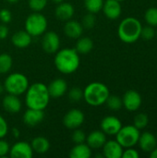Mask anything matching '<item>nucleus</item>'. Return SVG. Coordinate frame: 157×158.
Returning <instances> with one entry per match:
<instances>
[{
	"mask_svg": "<svg viewBox=\"0 0 157 158\" xmlns=\"http://www.w3.org/2000/svg\"><path fill=\"white\" fill-rule=\"evenodd\" d=\"M50 98L47 86L42 82L29 85L25 93V104L28 108L44 110L49 104Z\"/></svg>",
	"mask_w": 157,
	"mask_h": 158,
	"instance_id": "1",
	"label": "nucleus"
},
{
	"mask_svg": "<svg viewBox=\"0 0 157 158\" xmlns=\"http://www.w3.org/2000/svg\"><path fill=\"white\" fill-rule=\"evenodd\" d=\"M55 66L63 74H71L80 67V55L75 48H63L55 56Z\"/></svg>",
	"mask_w": 157,
	"mask_h": 158,
	"instance_id": "2",
	"label": "nucleus"
},
{
	"mask_svg": "<svg viewBox=\"0 0 157 158\" xmlns=\"http://www.w3.org/2000/svg\"><path fill=\"white\" fill-rule=\"evenodd\" d=\"M142 23L139 19L133 17L124 19L118 29L119 39L126 44H133L141 38Z\"/></svg>",
	"mask_w": 157,
	"mask_h": 158,
	"instance_id": "3",
	"label": "nucleus"
},
{
	"mask_svg": "<svg viewBox=\"0 0 157 158\" xmlns=\"http://www.w3.org/2000/svg\"><path fill=\"white\" fill-rule=\"evenodd\" d=\"M109 94L107 86L98 81L89 83L83 90V99L92 106H99L105 104Z\"/></svg>",
	"mask_w": 157,
	"mask_h": 158,
	"instance_id": "4",
	"label": "nucleus"
},
{
	"mask_svg": "<svg viewBox=\"0 0 157 158\" xmlns=\"http://www.w3.org/2000/svg\"><path fill=\"white\" fill-rule=\"evenodd\" d=\"M28 78L19 72H15L9 74L4 81V89L7 94L21 95L26 93L29 87Z\"/></svg>",
	"mask_w": 157,
	"mask_h": 158,
	"instance_id": "5",
	"label": "nucleus"
},
{
	"mask_svg": "<svg viewBox=\"0 0 157 158\" xmlns=\"http://www.w3.org/2000/svg\"><path fill=\"white\" fill-rule=\"evenodd\" d=\"M47 19L40 12H32L25 20V31L31 36L43 35L47 29Z\"/></svg>",
	"mask_w": 157,
	"mask_h": 158,
	"instance_id": "6",
	"label": "nucleus"
},
{
	"mask_svg": "<svg viewBox=\"0 0 157 158\" xmlns=\"http://www.w3.org/2000/svg\"><path fill=\"white\" fill-rule=\"evenodd\" d=\"M140 134V130L134 125L122 126L119 131L116 134V140L123 148H130L138 143Z\"/></svg>",
	"mask_w": 157,
	"mask_h": 158,
	"instance_id": "7",
	"label": "nucleus"
},
{
	"mask_svg": "<svg viewBox=\"0 0 157 158\" xmlns=\"http://www.w3.org/2000/svg\"><path fill=\"white\" fill-rule=\"evenodd\" d=\"M85 117L81 110L73 108L66 113L63 118V124L69 130H75L80 128L84 122Z\"/></svg>",
	"mask_w": 157,
	"mask_h": 158,
	"instance_id": "8",
	"label": "nucleus"
},
{
	"mask_svg": "<svg viewBox=\"0 0 157 158\" xmlns=\"http://www.w3.org/2000/svg\"><path fill=\"white\" fill-rule=\"evenodd\" d=\"M43 50L47 54H55L59 50L60 38L56 31H47L43 34L42 38Z\"/></svg>",
	"mask_w": 157,
	"mask_h": 158,
	"instance_id": "9",
	"label": "nucleus"
},
{
	"mask_svg": "<svg viewBox=\"0 0 157 158\" xmlns=\"http://www.w3.org/2000/svg\"><path fill=\"white\" fill-rule=\"evenodd\" d=\"M123 106L129 111H136L142 106V96L135 90L127 91L122 97Z\"/></svg>",
	"mask_w": 157,
	"mask_h": 158,
	"instance_id": "10",
	"label": "nucleus"
},
{
	"mask_svg": "<svg viewBox=\"0 0 157 158\" xmlns=\"http://www.w3.org/2000/svg\"><path fill=\"white\" fill-rule=\"evenodd\" d=\"M9 156L12 158H31L33 156V150L31 143L18 142L10 147Z\"/></svg>",
	"mask_w": 157,
	"mask_h": 158,
	"instance_id": "11",
	"label": "nucleus"
},
{
	"mask_svg": "<svg viewBox=\"0 0 157 158\" xmlns=\"http://www.w3.org/2000/svg\"><path fill=\"white\" fill-rule=\"evenodd\" d=\"M101 131L106 135H116L122 127V123L117 117L107 116L101 121Z\"/></svg>",
	"mask_w": 157,
	"mask_h": 158,
	"instance_id": "12",
	"label": "nucleus"
},
{
	"mask_svg": "<svg viewBox=\"0 0 157 158\" xmlns=\"http://www.w3.org/2000/svg\"><path fill=\"white\" fill-rule=\"evenodd\" d=\"M105 16L109 19H117L120 17L122 7L120 2L117 0H105L102 8Z\"/></svg>",
	"mask_w": 157,
	"mask_h": 158,
	"instance_id": "13",
	"label": "nucleus"
},
{
	"mask_svg": "<svg viewBox=\"0 0 157 158\" xmlns=\"http://www.w3.org/2000/svg\"><path fill=\"white\" fill-rule=\"evenodd\" d=\"M44 118L43 110L28 108L23 115V122L29 127H34L40 124Z\"/></svg>",
	"mask_w": 157,
	"mask_h": 158,
	"instance_id": "14",
	"label": "nucleus"
},
{
	"mask_svg": "<svg viewBox=\"0 0 157 158\" xmlns=\"http://www.w3.org/2000/svg\"><path fill=\"white\" fill-rule=\"evenodd\" d=\"M102 148L103 155L105 158H121L124 151L117 140L106 141Z\"/></svg>",
	"mask_w": 157,
	"mask_h": 158,
	"instance_id": "15",
	"label": "nucleus"
},
{
	"mask_svg": "<svg viewBox=\"0 0 157 158\" xmlns=\"http://www.w3.org/2000/svg\"><path fill=\"white\" fill-rule=\"evenodd\" d=\"M50 97L59 98L62 97L68 91V83L64 79H56L52 81L47 86Z\"/></svg>",
	"mask_w": 157,
	"mask_h": 158,
	"instance_id": "16",
	"label": "nucleus"
},
{
	"mask_svg": "<svg viewBox=\"0 0 157 158\" xmlns=\"http://www.w3.org/2000/svg\"><path fill=\"white\" fill-rule=\"evenodd\" d=\"M2 105H3V108L10 114L19 113L21 110V106H22L21 101L19 98V96L10 94H7L3 98Z\"/></svg>",
	"mask_w": 157,
	"mask_h": 158,
	"instance_id": "17",
	"label": "nucleus"
},
{
	"mask_svg": "<svg viewBox=\"0 0 157 158\" xmlns=\"http://www.w3.org/2000/svg\"><path fill=\"white\" fill-rule=\"evenodd\" d=\"M74 12L75 10L73 6L70 3L63 1L57 4V6L56 7L55 10V15L57 19L67 21L72 19V17L74 16Z\"/></svg>",
	"mask_w": 157,
	"mask_h": 158,
	"instance_id": "18",
	"label": "nucleus"
},
{
	"mask_svg": "<svg viewBox=\"0 0 157 158\" xmlns=\"http://www.w3.org/2000/svg\"><path fill=\"white\" fill-rule=\"evenodd\" d=\"M85 142L91 149H100L106 142V134L102 131H93L86 136Z\"/></svg>",
	"mask_w": 157,
	"mask_h": 158,
	"instance_id": "19",
	"label": "nucleus"
},
{
	"mask_svg": "<svg viewBox=\"0 0 157 158\" xmlns=\"http://www.w3.org/2000/svg\"><path fill=\"white\" fill-rule=\"evenodd\" d=\"M140 148L146 153L152 152L157 146L156 136H155L153 133L149 131H145L142 134H140V138L138 141Z\"/></svg>",
	"mask_w": 157,
	"mask_h": 158,
	"instance_id": "20",
	"label": "nucleus"
},
{
	"mask_svg": "<svg viewBox=\"0 0 157 158\" xmlns=\"http://www.w3.org/2000/svg\"><path fill=\"white\" fill-rule=\"evenodd\" d=\"M82 31L83 27L81 22L74 19H69L66 21V24L64 26V32L68 37L71 39H78L82 35Z\"/></svg>",
	"mask_w": 157,
	"mask_h": 158,
	"instance_id": "21",
	"label": "nucleus"
},
{
	"mask_svg": "<svg viewBox=\"0 0 157 158\" xmlns=\"http://www.w3.org/2000/svg\"><path fill=\"white\" fill-rule=\"evenodd\" d=\"M31 36L24 30L15 32L11 37L12 44L19 49L27 48L31 44Z\"/></svg>",
	"mask_w": 157,
	"mask_h": 158,
	"instance_id": "22",
	"label": "nucleus"
},
{
	"mask_svg": "<svg viewBox=\"0 0 157 158\" xmlns=\"http://www.w3.org/2000/svg\"><path fill=\"white\" fill-rule=\"evenodd\" d=\"M91 156L92 149L87 143H84L75 144L69 152L70 158H90Z\"/></svg>",
	"mask_w": 157,
	"mask_h": 158,
	"instance_id": "23",
	"label": "nucleus"
},
{
	"mask_svg": "<svg viewBox=\"0 0 157 158\" xmlns=\"http://www.w3.org/2000/svg\"><path fill=\"white\" fill-rule=\"evenodd\" d=\"M31 145L33 150V153H36L39 155H43L47 153L50 148L49 141L43 136H37L33 138L31 143Z\"/></svg>",
	"mask_w": 157,
	"mask_h": 158,
	"instance_id": "24",
	"label": "nucleus"
},
{
	"mask_svg": "<svg viewBox=\"0 0 157 158\" xmlns=\"http://www.w3.org/2000/svg\"><path fill=\"white\" fill-rule=\"evenodd\" d=\"M93 48V42L89 37H80L76 43L75 50L79 55H86L90 53Z\"/></svg>",
	"mask_w": 157,
	"mask_h": 158,
	"instance_id": "25",
	"label": "nucleus"
},
{
	"mask_svg": "<svg viewBox=\"0 0 157 158\" xmlns=\"http://www.w3.org/2000/svg\"><path fill=\"white\" fill-rule=\"evenodd\" d=\"M13 65L12 57L6 54H0V74H6L10 71Z\"/></svg>",
	"mask_w": 157,
	"mask_h": 158,
	"instance_id": "26",
	"label": "nucleus"
},
{
	"mask_svg": "<svg viewBox=\"0 0 157 158\" xmlns=\"http://www.w3.org/2000/svg\"><path fill=\"white\" fill-rule=\"evenodd\" d=\"M104 0H84V6L90 13L96 14L103 8Z\"/></svg>",
	"mask_w": 157,
	"mask_h": 158,
	"instance_id": "27",
	"label": "nucleus"
},
{
	"mask_svg": "<svg viewBox=\"0 0 157 158\" xmlns=\"http://www.w3.org/2000/svg\"><path fill=\"white\" fill-rule=\"evenodd\" d=\"M105 104L107 106V107L110 110L113 111H118L119 109L122 108L123 106V103H122V98L118 96V95H110L107 97Z\"/></svg>",
	"mask_w": 157,
	"mask_h": 158,
	"instance_id": "28",
	"label": "nucleus"
},
{
	"mask_svg": "<svg viewBox=\"0 0 157 158\" xmlns=\"http://www.w3.org/2000/svg\"><path fill=\"white\" fill-rule=\"evenodd\" d=\"M145 21L152 27L157 26V7H150L144 14Z\"/></svg>",
	"mask_w": 157,
	"mask_h": 158,
	"instance_id": "29",
	"label": "nucleus"
},
{
	"mask_svg": "<svg viewBox=\"0 0 157 158\" xmlns=\"http://www.w3.org/2000/svg\"><path fill=\"white\" fill-rule=\"evenodd\" d=\"M149 123V118L147 117L146 114L143 113H140L137 114L134 117V120H133V125L138 129V130H143L145 127H147Z\"/></svg>",
	"mask_w": 157,
	"mask_h": 158,
	"instance_id": "30",
	"label": "nucleus"
},
{
	"mask_svg": "<svg viewBox=\"0 0 157 158\" xmlns=\"http://www.w3.org/2000/svg\"><path fill=\"white\" fill-rule=\"evenodd\" d=\"M48 0H29L28 5L29 7L33 11V12H41L47 6Z\"/></svg>",
	"mask_w": 157,
	"mask_h": 158,
	"instance_id": "31",
	"label": "nucleus"
},
{
	"mask_svg": "<svg viewBox=\"0 0 157 158\" xmlns=\"http://www.w3.org/2000/svg\"><path fill=\"white\" fill-rule=\"evenodd\" d=\"M68 98L73 103H78L83 99V90L80 87H73L68 92Z\"/></svg>",
	"mask_w": 157,
	"mask_h": 158,
	"instance_id": "32",
	"label": "nucleus"
},
{
	"mask_svg": "<svg viewBox=\"0 0 157 158\" xmlns=\"http://www.w3.org/2000/svg\"><path fill=\"white\" fill-rule=\"evenodd\" d=\"M95 23H96V18H95V14H93V13L88 12V13L82 18L81 25H82L83 28L92 29V28L94 27Z\"/></svg>",
	"mask_w": 157,
	"mask_h": 158,
	"instance_id": "33",
	"label": "nucleus"
},
{
	"mask_svg": "<svg viewBox=\"0 0 157 158\" xmlns=\"http://www.w3.org/2000/svg\"><path fill=\"white\" fill-rule=\"evenodd\" d=\"M73 133L71 135V140L72 142L77 144V143H82L86 141V134L83 131L80 130L79 128L78 129H75L73 130Z\"/></svg>",
	"mask_w": 157,
	"mask_h": 158,
	"instance_id": "34",
	"label": "nucleus"
},
{
	"mask_svg": "<svg viewBox=\"0 0 157 158\" xmlns=\"http://www.w3.org/2000/svg\"><path fill=\"white\" fill-rule=\"evenodd\" d=\"M156 31L154 30V28L152 26H146V27H143L142 31H141V37L146 41H150L152 40L155 36Z\"/></svg>",
	"mask_w": 157,
	"mask_h": 158,
	"instance_id": "35",
	"label": "nucleus"
},
{
	"mask_svg": "<svg viewBox=\"0 0 157 158\" xmlns=\"http://www.w3.org/2000/svg\"><path fill=\"white\" fill-rule=\"evenodd\" d=\"M12 19V14L11 12L6 8H2L0 10V22L7 24Z\"/></svg>",
	"mask_w": 157,
	"mask_h": 158,
	"instance_id": "36",
	"label": "nucleus"
},
{
	"mask_svg": "<svg viewBox=\"0 0 157 158\" xmlns=\"http://www.w3.org/2000/svg\"><path fill=\"white\" fill-rule=\"evenodd\" d=\"M10 146L7 142L3 139H0V157H5L6 156L9 155Z\"/></svg>",
	"mask_w": 157,
	"mask_h": 158,
	"instance_id": "37",
	"label": "nucleus"
},
{
	"mask_svg": "<svg viewBox=\"0 0 157 158\" xmlns=\"http://www.w3.org/2000/svg\"><path fill=\"white\" fill-rule=\"evenodd\" d=\"M8 131V125L6 119L0 115V139H3Z\"/></svg>",
	"mask_w": 157,
	"mask_h": 158,
	"instance_id": "38",
	"label": "nucleus"
},
{
	"mask_svg": "<svg viewBox=\"0 0 157 158\" xmlns=\"http://www.w3.org/2000/svg\"><path fill=\"white\" fill-rule=\"evenodd\" d=\"M139 156H140L139 153L132 147L126 148V150L123 151V154H122L123 158H139Z\"/></svg>",
	"mask_w": 157,
	"mask_h": 158,
	"instance_id": "39",
	"label": "nucleus"
},
{
	"mask_svg": "<svg viewBox=\"0 0 157 158\" xmlns=\"http://www.w3.org/2000/svg\"><path fill=\"white\" fill-rule=\"evenodd\" d=\"M8 28L5 23L0 22V40H4L7 37L8 35Z\"/></svg>",
	"mask_w": 157,
	"mask_h": 158,
	"instance_id": "40",
	"label": "nucleus"
},
{
	"mask_svg": "<svg viewBox=\"0 0 157 158\" xmlns=\"http://www.w3.org/2000/svg\"><path fill=\"white\" fill-rule=\"evenodd\" d=\"M11 131H12V134H13V136H14L15 138H19V137L20 131H19V130L18 128H13Z\"/></svg>",
	"mask_w": 157,
	"mask_h": 158,
	"instance_id": "41",
	"label": "nucleus"
},
{
	"mask_svg": "<svg viewBox=\"0 0 157 158\" xmlns=\"http://www.w3.org/2000/svg\"><path fill=\"white\" fill-rule=\"evenodd\" d=\"M150 157L157 158V146L152 151V152H150Z\"/></svg>",
	"mask_w": 157,
	"mask_h": 158,
	"instance_id": "42",
	"label": "nucleus"
},
{
	"mask_svg": "<svg viewBox=\"0 0 157 158\" xmlns=\"http://www.w3.org/2000/svg\"><path fill=\"white\" fill-rule=\"evenodd\" d=\"M4 91H5V89H4V84H2V83L0 82V94H1Z\"/></svg>",
	"mask_w": 157,
	"mask_h": 158,
	"instance_id": "43",
	"label": "nucleus"
},
{
	"mask_svg": "<svg viewBox=\"0 0 157 158\" xmlns=\"http://www.w3.org/2000/svg\"><path fill=\"white\" fill-rule=\"evenodd\" d=\"M51 1H52L53 3H55V4H56V5H57V4H59V3L63 2L64 0H51Z\"/></svg>",
	"mask_w": 157,
	"mask_h": 158,
	"instance_id": "44",
	"label": "nucleus"
},
{
	"mask_svg": "<svg viewBox=\"0 0 157 158\" xmlns=\"http://www.w3.org/2000/svg\"><path fill=\"white\" fill-rule=\"evenodd\" d=\"M6 1H7L8 3H11V4H15V3L19 2V0H6Z\"/></svg>",
	"mask_w": 157,
	"mask_h": 158,
	"instance_id": "45",
	"label": "nucleus"
},
{
	"mask_svg": "<svg viewBox=\"0 0 157 158\" xmlns=\"http://www.w3.org/2000/svg\"><path fill=\"white\" fill-rule=\"evenodd\" d=\"M117 1H118V2H122V1H124V0H117Z\"/></svg>",
	"mask_w": 157,
	"mask_h": 158,
	"instance_id": "46",
	"label": "nucleus"
},
{
	"mask_svg": "<svg viewBox=\"0 0 157 158\" xmlns=\"http://www.w3.org/2000/svg\"><path fill=\"white\" fill-rule=\"evenodd\" d=\"M155 35H156V37H157V31H156V33H155Z\"/></svg>",
	"mask_w": 157,
	"mask_h": 158,
	"instance_id": "47",
	"label": "nucleus"
},
{
	"mask_svg": "<svg viewBox=\"0 0 157 158\" xmlns=\"http://www.w3.org/2000/svg\"><path fill=\"white\" fill-rule=\"evenodd\" d=\"M156 141H157V135H156Z\"/></svg>",
	"mask_w": 157,
	"mask_h": 158,
	"instance_id": "48",
	"label": "nucleus"
}]
</instances>
